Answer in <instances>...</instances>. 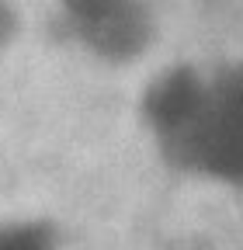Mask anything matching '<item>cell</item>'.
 Returning a JSON list of instances; mask_svg holds the SVG:
<instances>
[{
    "mask_svg": "<svg viewBox=\"0 0 243 250\" xmlns=\"http://www.w3.org/2000/svg\"><path fill=\"white\" fill-rule=\"evenodd\" d=\"M0 250H63L52 223L32 215L0 219Z\"/></svg>",
    "mask_w": 243,
    "mask_h": 250,
    "instance_id": "6da1fadb",
    "label": "cell"
}]
</instances>
